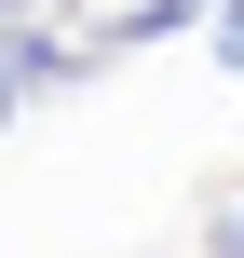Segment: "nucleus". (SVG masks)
Here are the masks:
<instances>
[{
	"label": "nucleus",
	"instance_id": "obj_1",
	"mask_svg": "<svg viewBox=\"0 0 244 258\" xmlns=\"http://www.w3.org/2000/svg\"><path fill=\"white\" fill-rule=\"evenodd\" d=\"M177 27H217V0H122V14H95V54H136V41H177Z\"/></svg>",
	"mask_w": 244,
	"mask_h": 258
},
{
	"label": "nucleus",
	"instance_id": "obj_2",
	"mask_svg": "<svg viewBox=\"0 0 244 258\" xmlns=\"http://www.w3.org/2000/svg\"><path fill=\"white\" fill-rule=\"evenodd\" d=\"M68 68H82V54H68V41H54V27H41V14H14V95H27V109H41V95H54V82H68Z\"/></svg>",
	"mask_w": 244,
	"mask_h": 258
},
{
	"label": "nucleus",
	"instance_id": "obj_3",
	"mask_svg": "<svg viewBox=\"0 0 244 258\" xmlns=\"http://www.w3.org/2000/svg\"><path fill=\"white\" fill-rule=\"evenodd\" d=\"M204 54H217V68H244V0H217V27H204Z\"/></svg>",
	"mask_w": 244,
	"mask_h": 258
},
{
	"label": "nucleus",
	"instance_id": "obj_4",
	"mask_svg": "<svg viewBox=\"0 0 244 258\" xmlns=\"http://www.w3.org/2000/svg\"><path fill=\"white\" fill-rule=\"evenodd\" d=\"M204 245H217V258H244V190L217 204V218H204Z\"/></svg>",
	"mask_w": 244,
	"mask_h": 258
}]
</instances>
